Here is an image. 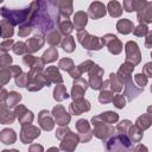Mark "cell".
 Here are the masks:
<instances>
[{
	"mask_svg": "<svg viewBox=\"0 0 152 152\" xmlns=\"http://www.w3.org/2000/svg\"><path fill=\"white\" fill-rule=\"evenodd\" d=\"M106 152H133L132 140L125 133L110 137L106 142Z\"/></svg>",
	"mask_w": 152,
	"mask_h": 152,
	"instance_id": "6da1fadb",
	"label": "cell"
},
{
	"mask_svg": "<svg viewBox=\"0 0 152 152\" xmlns=\"http://www.w3.org/2000/svg\"><path fill=\"white\" fill-rule=\"evenodd\" d=\"M31 8L30 6L25 7V8H12L8 10L6 7L1 8V15L4 19H6L8 23H11L13 26L14 25H19V24H24L28 20V15H30Z\"/></svg>",
	"mask_w": 152,
	"mask_h": 152,
	"instance_id": "7a4b0ae2",
	"label": "cell"
},
{
	"mask_svg": "<svg viewBox=\"0 0 152 152\" xmlns=\"http://www.w3.org/2000/svg\"><path fill=\"white\" fill-rule=\"evenodd\" d=\"M77 40L87 50H100L103 46L102 39L97 38V37H94V36H89L87 33V31H84V30L78 31V33H77Z\"/></svg>",
	"mask_w": 152,
	"mask_h": 152,
	"instance_id": "3957f363",
	"label": "cell"
},
{
	"mask_svg": "<svg viewBox=\"0 0 152 152\" xmlns=\"http://www.w3.org/2000/svg\"><path fill=\"white\" fill-rule=\"evenodd\" d=\"M91 121H93V124H94V126H95V128H94V134H95L97 138L102 139V140L107 139V137L110 135V134L114 132V128H113V127L106 126L104 122H102V121L100 122V120H99L96 116H94Z\"/></svg>",
	"mask_w": 152,
	"mask_h": 152,
	"instance_id": "277c9868",
	"label": "cell"
},
{
	"mask_svg": "<svg viewBox=\"0 0 152 152\" xmlns=\"http://www.w3.org/2000/svg\"><path fill=\"white\" fill-rule=\"evenodd\" d=\"M102 43H103V45H107L109 52H112L114 55L120 53L122 50L121 42L114 34H106L104 37H102Z\"/></svg>",
	"mask_w": 152,
	"mask_h": 152,
	"instance_id": "5b68a950",
	"label": "cell"
},
{
	"mask_svg": "<svg viewBox=\"0 0 152 152\" xmlns=\"http://www.w3.org/2000/svg\"><path fill=\"white\" fill-rule=\"evenodd\" d=\"M126 62H131L133 65L138 64L140 62V51L134 42H128L126 44Z\"/></svg>",
	"mask_w": 152,
	"mask_h": 152,
	"instance_id": "8992f818",
	"label": "cell"
},
{
	"mask_svg": "<svg viewBox=\"0 0 152 152\" xmlns=\"http://www.w3.org/2000/svg\"><path fill=\"white\" fill-rule=\"evenodd\" d=\"M39 135H40L39 128L28 125V126H23L21 133H20V139H21V141L24 144H28V142H31L33 139H36Z\"/></svg>",
	"mask_w": 152,
	"mask_h": 152,
	"instance_id": "52a82bcc",
	"label": "cell"
},
{
	"mask_svg": "<svg viewBox=\"0 0 152 152\" xmlns=\"http://www.w3.org/2000/svg\"><path fill=\"white\" fill-rule=\"evenodd\" d=\"M102 69L99 68V65H95L91 71H90V80H89V84L93 89H101L102 88V78H101V75H102Z\"/></svg>",
	"mask_w": 152,
	"mask_h": 152,
	"instance_id": "ba28073f",
	"label": "cell"
},
{
	"mask_svg": "<svg viewBox=\"0 0 152 152\" xmlns=\"http://www.w3.org/2000/svg\"><path fill=\"white\" fill-rule=\"evenodd\" d=\"M15 114L18 116V120L19 122L23 125V126H26V125H30L33 120V114L32 112L27 110L24 106H18L15 108Z\"/></svg>",
	"mask_w": 152,
	"mask_h": 152,
	"instance_id": "9c48e42d",
	"label": "cell"
},
{
	"mask_svg": "<svg viewBox=\"0 0 152 152\" xmlns=\"http://www.w3.org/2000/svg\"><path fill=\"white\" fill-rule=\"evenodd\" d=\"M77 142H78V137L75 133L70 132L63 138V142L61 144V148L66 151V152H72L74 148L76 147Z\"/></svg>",
	"mask_w": 152,
	"mask_h": 152,
	"instance_id": "30bf717a",
	"label": "cell"
},
{
	"mask_svg": "<svg viewBox=\"0 0 152 152\" xmlns=\"http://www.w3.org/2000/svg\"><path fill=\"white\" fill-rule=\"evenodd\" d=\"M87 87H88V83L83 78L78 77L74 82V87H72V97H74V100L82 99L84 91L87 90Z\"/></svg>",
	"mask_w": 152,
	"mask_h": 152,
	"instance_id": "8fae6325",
	"label": "cell"
},
{
	"mask_svg": "<svg viewBox=\"0 0 152 152\" xmlns=\"http://www.w3.org/2000/svg\"><path fill=\"white\" fill-rule=\"evenodd\" d=\"M90 109V104L88 101L83 100V99H78V100H75L71 104H70V112L75 115H80L82 114L83 112H87Z\"/></svg>",
	"mask_w": 152,
	"mask_h": 152,
	"instance_id": "7c38bea8",
	"label": "cell"
},
{
	"mask_svg": "<svg viewBox=\"0 0 152 152\" xmlns=\"http://www.w3.org/2000/svg\"><path fill=\"white\" fill-rule=\"evenodd\" d=\"M106 14V7L102 2L100 1H95L91 2V5L89 6V17L91 19H99L101 17H103Z\"/></svg>",
	"mask_w": 152,
	"mask_h": 152,
	"instance_id": "4fadbf2b",
	"label": "cell"
},
{
	"mask_svg": "<svg viewBox=\"0 0 152 152\" xmlns=\"http://www.w3.org/2000/svg\"><path fill=\"white\" fill-rule=\"evenodd\" d=\"M52 113H53V115L56 118L57 124L61 125V126H64L70 121V115L65 112V109L62 106H56L52 109Z\"/></svg>",
	"mask_w": 152,
	"mask_h": 152,
	"instance_id": "5bb4252c",
	"label": "cell"
},
{
	"mask_svg": "<svg viewBox=\"0 0 152 152\" xmlns=\"http://www.w3.org/2000/svg\"><path fill=\"white\" fill-rule=\"evenodd\" d=\"M76 128H77L78 132H80V139H81V141H82V142L88 141L89 138L86 137V134L89 135V137H91V134H90V127H89L88 121L84 120V119L78 120V121L76 122Z\"/></svg>",
	"mask_w": 152,
	"mask_h": 152,
	"instance_id": "9a60e30c",
	"label": "cell"
},
{
	"mask_svg": "<svg viewBox=\"0 0 152 152\" xmlns=\"http://www.w3.org/2000/svg\"><path fill=\"white\" fill-rule=\"evenodd\" d=\"M52 2L57 6L62 19H68L72 12V2L71 1H52Z\"/></svg>",
	"mask_w": 152,
	"mask_h": 152,
	"instance_id": "2e32d148",
	"label": "cell"
},
{
	"mask_svg": "<svg viewBox=\"0 0 152 152\" xmlns=\"http://www.w3.org/2000/svg\"><path fill=\"white\" fill-rule=\"evenodd\" d=\"M147 5V1L145 0H126L124 1V10L127 12L132 11H141Z\"/></svg>",
	"mask_w": 152,
	"mask_h": 152,
	"instance_id": "e0dca14e",
	"label": "cell"
},
{
	"mask_svg": "<svg viewBox=\"0 0 152 152\" xmlns=\"http://www.w3.org/2000/svg\"><path fill=\"white\" fill-rule=\"evenodd\" d=\"M49 114L50 113L48 110H42L38 115V121H39L42 128L45 129V131H51L53 128V125H55L52 118Z\"/></svg>",
	"mask_w": 152,
	"mask_h": 152,
	"instance_id": "ac0fdd59",
	"label": "cell"
},
{
	"mask_svg": "<svg viewBox=\"0 0 152 152\" xmlns=\"http://www.w3.org/2000/svg\"><path fill=\"white\" fill-rule=\"evenodd\" d=\"M133 69H134V65L132 63L126 62L125 64H122L118 71V77L120 78V81L125 82V83L131 81V72L133 71Z\"/></svg>",
	"mask_w": 152,
	"mask_h": 152,
	"instance_id": "d6986e66",
	"label": "cell"
},
{
	"mask_svg": "<svg viewBox=\"0 0 152 152\" xmlns=\"http://www.w3.org/2000/svg\"><path fill=\"white\" fill-rule=\"evenodd\" d=\"M137 18L140 21V24L152 23V2H147L146 7L138 12Z\"/></svg>",
	"mask_w": 152,
	"mask_h": 152,
	"instance_id": "ffe728a7",
	"label": "cell"
},
{
	"mask_svg": "<svg viewBox=\"0 0 152 152\" xmlns=\"http://www.w3.org/2000/svg\"><path fill=\"white\" fill-rule=\"evenodd\" d=\"M45 78L48 80L49 83H51V82L62 83V82H63V78H62V76H61V74H59V71L57 70L56 66H50V68H48V70L45 71Z\"/></svg>",
	"mask_w": 152,
	"mask_h": 152,
	"instance_id": "44dd1931",
	"label": "cell"
},
{
	"mask_svg": "<svg viewBox=\"0 0 152 152\" xmlns=\"http://www.w3.org/2000/svg\"><path fill=\"white\" fill-rule=\"evenodd\" d=\"M87 21H88V14H86L82 11L76 12V14L74 15V26L78 31H82V28L87 25Z\"/></svg>",
	"mask_w": 152,
	"mask_h": 152,
	"instance_id": "7402d4cb",
	"label": "cell"
},
{
	"mask_svg": "<svg viewBox=\"0 0 152 152\" xmlns=\"http://www.w3.org/2000/svg\"><path fill=\"white\" fill-rule=\"evenodd\" d=\"M142 90H144V88H135L133 86L132 80L128 81V82H126V86H125V95H127V97H128L129 101L133 100L134 97H137Z\"/></svg>",
	"mask_w": 152,
	"mask_h": 152,
	"instance_id": "603a6c76",
	"label": "cell"
},
{
	"mask_svg": "<svg viewBox=\"0 0 152 152\" xmlns=\"http://www.w3.org/2000/svg\"><path fill=\"white\" fill-rule=\"evenodd\" d=\"M44 44V39L42 37H32L30 38L27 42H26V46H27V50L28 52H34V51H38Z\"/></svg>",
	"mask_w": 152,
	"mask_h": 152,
	"instance_id": "cb8c5ba5",
	"label": "cell"
},
{
	"mask_svg": "<svg viewBox=\"0 0 152 152\" xmlns=\"http://www.w3.org/2000/svg\"><path fill=\"white\" fill-rule=\"evenodd\" d=\"M116 28L122 34H127V33H129V32H132L134 30L133 28V23L131 20H128V19H121V20H119L118 24H116Z\"/></svg>",
	"mask_w": 152,
	"mask_h": 152,
	"instance_id": "d4e9b609",
	"label": "cell"
},
{
	"mask_svg": "<svg viewBox=\"0 0 152 152\" xmlns=\"http://www.w3.org/2000/svg\"><path fill=\"white\" fill-rule=\"evenodd\" d=\"M17 137H15V133L13 129H10V128H6V129H2L1 132V141L6 145L8 144H13L15 141Z\"/></svg>",
	"mask_w": 152,
	"mask_h": 152,
	"instance_id": "484cf974",
	"label": "cell"
},
{
	"mask_svg": "<svg viewBox=\"0 0 152 152\" xmlns=\"http://www.w3.org/2000/svg\"><path fill=\"white\" fill-rule=\"evenodd\" d=\"M107 10H108L109 14L112 17H115V18L120 17L121 13H122V7L118 1H110L108 4V6H107Z\"/></svg>",
	"mask_w": 152,
	"mask_h": 152,
	"instance_id": "4316f807",
	"label": "cell"
},
{
	"mask_svg": "<svg viewBox=\"0 0 152 152\" xmlns=\"http://www.w3.org/2000/svg\"><path fill=\"white\" fill-rule=\"evenodd\" d=\"M20 100H21V95H20V94H18V93H15V91H11V93L7 95V97H6L4 104H5L6 107L11 108V107H14Z\"/></svg>",
	"mask_w": 152,
	"mask_h": 152,
	"instance_id": "83f0119b",
	"label": "cell"
},
{
	"mask_svg": "<svg viewBox=\"0 0 152 152\" xmlns=\"http://www.w3.org/2000/svg\"><path fill=\"white\" fill-rule=\"evenodd\" d=\"M151 124H152V116H151L150 114H144V115L139 116L138 120H137V126H138L141 131L148 128V127L151 126Z\"/></svg>",
	"mask_w": 152,
	"mask_h": 152,
	"instance_id": "f1b7e54d",
	"label": "cell"
},
{
	"mask_svg": "<svg viewBox=\"0 0 152 152\" xmlns=\"http://www.w3.org/2000/svg\"><path fill=\"white\" fill-rule=\"evenodd\" d=\"M13 34V25L8 23L6 19L1 20V37L2 38H10Z\"/></svg>",
	"mask_w": 152,
	"mask_h": 152,
	"instance_id": "f546056e",
	"label": "cell"
},
{
	"mask_svg": "<svg viewBox=\"0 0 152 152\" xmlns=\"http://www.w3.org/2000/svg\"><path fill=\"white\" fill-rule=\"evenodd\" d=\"M99 120H102V122H106V124H114L118 121L119 119V115L114 112H106V113H102L101 115L96 116Z\"/></svg>",
	"mask_w": 152,
	"mask_h": 152,
	"instance_id": "4dcf8cb0",
	"label": "cell"
},
{
	"mask_svg": "<svg viewBox=\"0 0 152 152\" xmlns=\"http://www.w3.org/2000/svg\"><path fill=\"white\" fill-rule=\"evenodd\" d=\"M13 120H14V114L11 113L6 108V106L2 103V106H1V122L2 124H11V122H13Z\"/></svg>",
	"mask_w": 152,
	"mask_h": 152,
	"instance_id": "1f68e13d",
	"label": "cell"
},
{
	"mask_svg": "<svg viewBox=\"0 0 152 152\" xmlns=\"http://www.w3.org/2000/svg\"><path fill=\"white\" fill-rule=\"evenodd\" d=\"M57 56H58L57 50H56L55 48H50V49H49L48 51H45V53L43 55L42 61H43L44 63H50V62H53V61L57 58Z\"/></svg>",
	"mask_w": 152,
	"mask_h": 152,
	"instance_id": "d6a6232c",
	"label": "cell"
},
{
	"mask_svg": "<svg viewBox=\"0 0 152 152\" xmlns=\"http://www.w3.org/2000/svg\"><path fill=\"white\" fill-rule=\"evenodd\" d=\"M66 97H69V95H68L64 86H57L55 88V91H53V99L57 101H62Z\"/></svg>",
	"mask_w": 152,
	"mask_h": 152,
	"instance_id": "836d02e7",
	"label": "cell"
},
{
	"mask_svg": "<svg viewBox=\"0 0 152 152\" xmlns=\"http://www.w3.org/2000/svg\"><path fill=\"white\" fill-rule=\"evenodd\" d=\"M58 26H59L61 32H62L63 34H65V36H66V34H69V33L72 31V28H74V26H72L71 21H69L68 19H62V20L59 21Z\"/></svg>",
	"mask_w": 152,
	"mask_h": 152,
	"instance_id": "e575fe53",
	"label": "cell"
},
{
	"mask_svg": "<svg viewBox=\"0 0 152 152\" xmlns=\"http://www.w3.org/2000/svg\"><path fill=\"white\" fill-rule=\"evenodd\" d=\"M109 83L112 84V90L114 91H120L122 89V83L120 81V78L118 77V75H114V74H110V78H109Z\"/></svg>",
	"mask_w": 152,
	"mask_h": 152,
	"instance_id": "d590c367",
	"label": "cell"
},
{
	"mask_svg": "<svg viewBox=\"0 0 152 152\" xmlns=\"http://www.w3.org/2000/svg\"><path fill=\"white\" fill-rule=\"evenodd\" d=\"M62 48L66 51V52H72L75 49V42L74 38L71 36H68L64 38V40L62 42Z\"/></svg>",
	"mask_w": 152,
	"mask_h": 152,
	"instance_id": "8d00e7d4",
	"label": "cell"
},
{
	"mask_svg": "<svg viewBox=\"0 0 152 152\" xmlns=\"http://www.w3.org/2000/svg\"><path fill=\"white\" fill-rule=\"evenodd\" d=\"M142 131L135 125V126H131L129 127V133H131V140L133 141H139L142 137Z\"/></svg>",
	"mask_w": 152,
	"mask_h": 152,
	"instance_id": "74e56055",
	"label": "cell"
},
{
	"mask_svg": "<svg viewBox=\"0 0 152 152\" xmlns=\"http://www.w3.org/2000/svg\"><path fill=\"white\" fill-rule=\"evenodd\" d=\"M59 42H61V34H59L56 30L51 31V32L48 34V43H49V44H51V45H57Z\"/></svg>",
	"mask_w": 152,
	"mask_h": 152,
	"instance_id": "f35d334b",
	"label": "cell"
},
{
	"mask_svg": "<svg viewBox=\"0 0 152 152\" xmlns=\"http://www.w3.org/2000/svg\"><path fill=\"white\" fill-rule=\"evenodd\" d=\"M59 68L63 69V70H65V71H69V72H70V71L75 68V65H74V63H72L71 59L64 58V59H61V61H59Z\"/></svg>",
	"mask_w": 152,
	"mask_h": 152,
	"instance_id": "ab89813d",
	"label": "cell"
},
{
	"mask_svg": "<svg viewBox=\"0 0 152 152\" xmlns=\"http://www.w3.org/2000/svg\"><path fill=\"white\" fill-rule=\"evenodd\" d=\"M113 99H114V96L112 95V93L110 91H107L106 89L102 90L101 94H100V96H99V100H100L101 103H108V102L113 101Z\"/></svg>",
	"mask_w": 152,
	"mask_h": 152,
	"instance_id": "60d3db41",
	"label": "cell"
},
{
	"mask_svg": "<svg viewBox=\"0 0 152 152\" xmlns=\"http://www.w3.org/2000/svg\"><path fill=\"white\" fill-rule=\"evenodd\" d=\"M147 32H148V27H147L146 24H139V26L133 30V33L135 36H139V37L147 34Z\"/></svg>",
	"mask_w": 152,
	"mask_h": 152,
	"instance_id": "b9f144b4",
	"label": "cell"
},
{
	"mask_svg": "<svg viewBox=\"0 0 152 152\" xmlns=\"http://www.w3.org/2000/svg\"><path fill=\"white\" fill-rule=\"evenodd\" d=\"M31 31H32V26H31V25H28V24H23V25H20V27H19L18 34H19L20 37H26V36H28V33H31Z\"/></svg>",
	"mask_w": 152,
	"mask_h": 152,
	"instance_id": "7bdbcfd3",
	"label": "cell"
},
{
	"mask_svg": "<svg viewBox=\"0 0 152 152\" xmlns=\"http://www.w3.org/2000/svg\"><path fill=\"white\" fill-rule=\"evenodd\" d=\"M12 49H13L14 53H17V55H23V53H25V52L28 51L25 43H17Z\"/></svg>",
	"mask_w": 152,
	"mask_h": 152,
	"instance_id": "ee69618b",
	"label": "cell"
},
{
	"mask_svg": "<svg viewBox=\"0 0 152 152\" xmlns=\"http://www.w3.org/2000/svg\"><path fill=\"white\" fill-rule=\"evenodd\" d=\"M15 84L18 87H27L28 84V77L25 74H21L20 76L15 77Z\"/></svg>",
	"mask_w": 152,
	"mask_h": 152,
	"instance_id": "f6af8a7d",
	"label": "cell"
},
{
	"mask_svg": "<svg viewBox=\"0 0 152 152\" xmlns=\"http://www.w3.org/2000/svg\"><path fill=\"white\" fill-rule=\"evenodd\" d=\"M113 103L118 108H124L125 104H126V101H125V97L122 95H115L114 99H113Z\"/></svg>",
	"mask_w": 152,
	"mask_h": 152,
	"instance_id": "bcb514c9",
	"label": "cell"
},
{
	"mask_svg": "<svg viewBox=\"0 0 152 152\" xmlns=\"http://www.w3.org/2000/svg\"><path fill=\"white\" fill-rule=\"evenodd\" d=\"M11 71L8 68H2L1 69V83L2 84H6L8 81H10V77H11Z\"/></svg>",
	"mask_w": 152,
	"mask_h": 152,
	"instance_id": "7dc6e473",
	"label": "cell"
},
{
	"mask_svg": "<svg viewBox=\"0 0 152 152\" xmlns=\"http://www.w3.org/2000/svg\"><path fill=\"white\" fill-rule=\"evenodd\" d=\"M24 64H26V65H28V66H31V68H33L34 66V64L37 63V58H34L33 56H31V55H26L25 57H24Z\"/></svg>",
	"mask_w": 152,
	"mask_h": 152,
	"instance_id": "c3c4849f",
	"label": "cell"
},
{
	"mask_svg": "<svg viewBox=\"0 0 152 152\" xmlns=\"http://www.w3.org/2000/svg\"><path fill=\"white\" fill-rule=\"evenodd\" d=\"M135 82H137L141 88H144V86L147 83V76H145L144 74H137V75H135Z\"/></svg>",
	"mask_w": 152,
	"mask_h": 152,
	"instance_id": "681fc988",
	"label": "cell"
},
{
	"mask_svg": "<svg viewBox=\"0 0 152 152\" xmlns=\"http://www.w3.org/2000/svg\"><path fill=\"white\" fill-rule=\"evenodd\" d=\"M129 127H131V121H129V120H124V121H121V122L118 125L116 129L120 131V133H125L126 129L129 128Z\"/></svg>",
	"mask_w": 152,
	"mask_h": 152,
	"instance_id": "f907efd6",
	"label": "cell"
},
{
	"mask_svg": "<svg viewBox=\"0 0 152 152\" xmlns=\"http://www.w3.org/2000/svg\"><path fill=\"white\" fill-rule=\"evenodd\" d=\"M11 62H12L11 56H8V55H6V53H2V56H1V66H2V68H6L7 65L11 64Z\"/></svg>",
	"mask_w": 152,
	"mask_h": 152,
	"instance_id": "816d5d0a",
	"label": "cell"
},
{
	"mask_svg": "<svg viewBox=\"0 0 152 152\" xmlns=\"http://www.w3.org/2000/svg\"><path fill=\"white\" fill-rule=\"evenodd\" d=\"M71 131L68 128V127H63V128H59L58 131H57V133H56V137L58 138V139H63L68 133H70Z\"/></svg>",
	"mask_w": 152,
	"mask_h": 152,
	"instance_id": "f5cc1de1",
	"label": "cell"
},
{
	"mask_svg": "<svg viewBox=\"0 0 152 152\" xmlns=\"http://www.w3.org/2000/svg\"><path fill=\"white\" fill-rule=\"evenodd\" d=\"M13 45V40L12 39H6L5 42L1 43V51L5 53L7 50H10V48Z\"/></svg>",
	"mask_w": 152,
	"mask_h": 152,
	"instance_id": "db71d44e",
	"label": "cell"
},
{
	"mask_svg": "<svg viewBox=\"0 0 152 152\" xmlns=\"http://www.w3.org/2000/svg\"><path fill=\"white\" fill-rule=\"evenodd\" d=\"M28 152H43V146L38 145V144H33L30 146Z\"/></svg>",
	"mask_w": 152,
	"mask_h": 152,
	"instance_id": "11a10c76",
	"label": "cell"
},
{
	"mask_svg": "<svg viewBox=\"0 0 152 152\" xmlns=\"http://www.w3.org/2000/svg\"><path fill=\"white\" fill-rule=\"evenodd\" d=\"M144 72H145L148 77H151V76H152V62H151V63L145 64V66H144Z\"/></svg>",
	"mask_w": 152,
	"mask_h": 152,
	"instance_id": "9f6ffc18",
	"label": "cell"
},
{
	"mask_svg": "<svg viewBox=\"0 0 152 152\" xmlns=\"http://www.w3.org/2000/svg\"><path fill=\"white\" fill-rule=\"evenodd\" d=\"M133 152H147V148H146V146L139 144V145H137V146L134 147Z\"/></svg>",
	"mask_w": 152,
	"mask_h": 152,
	"instance_id": "6f0895ef",
	"label": "cell"
},
{
	"mask_svg": "<svg viewBox=\"0 0 152 152\" xmlns=\"http://www.w3.org/2000/svg\"><path fill=\"white\" fill-rule=\"evenodd\" d=\"M146 46L147 48H152V32H150L147 34V38H146Z\"/></svg>",
	"mask_w": 152,
	"mask_h": 152,
	"instance_id": "680465c9",
	"label": "cell"
},
{
	"mask_svg": "<svg viewBox=\"0 0 152 152\" xmlns=\"http://www.w3.org/2000/svg\"><path fill=\"white\" fill-rule=\"evenodd\" d=\"M48 152H59V150L57 147H51V148L48 150Z\"/></svg>",
	"mask_w": 152,
	"mask_h": 152,
	"instance_id": "91938a15",
	"label": "cell"
},
{
	"mask_svg": "<svg viewBox=\"0 0 152 152\" xmlns=\"http://www.w3.org/2000/svg\"><path fill=\"white\" fill-rule=\"evenodd\" d=\"M147 112H148V113H150V114L152 115V106H150V107L147 108Z\"/></svg>",
	"mask_w": 152,
	"mask_h": 152,
	"instance_id": "94428289",
	"label": "cell"
},
{
	"mask_svg": "<svg viewBox=\"0 0 152 152\" xmlns=\"http://www.w3.org/2000/svg\"><path fill=\"white\" fill-rule=\"evenodd\" d=\"M2 152H19V151H17V150H10V151L5 150V151H2Z\"/></svg>",
	"mask_w": 152,
	"mask_h": 152,
	"instance_id": "6125c7cd",
	"label": "cell"
},
{
	"mask_svg": "<svg viewBox=\"0 0 152 152\" xmlns=\"http://www.w3.org/2000/svg\"><path fill=\"white\" fill-rule=\"evenodd\" d=\"M151 91H152V87H151Z\"/></svg>",
	"mask_w": 152,
	"mask_h": 152,
	"instance_id": "be15d7a7",
	"label": "cell"
},
{
	"mask_svg": "<svg viewBox=\"0 0 152 152\" xmlns=\"http://www.w3.org/2000/svg\"><path fill=\"white\" fill-rule=\"evenodd\" d=\"M151 56H152V53H151Z\"/></svg>",
	"mask_w": 152,
	"mask_h": 152,
	"instance_id": "e7e4bbea",
	"label": "cell"
}]
</instances>
